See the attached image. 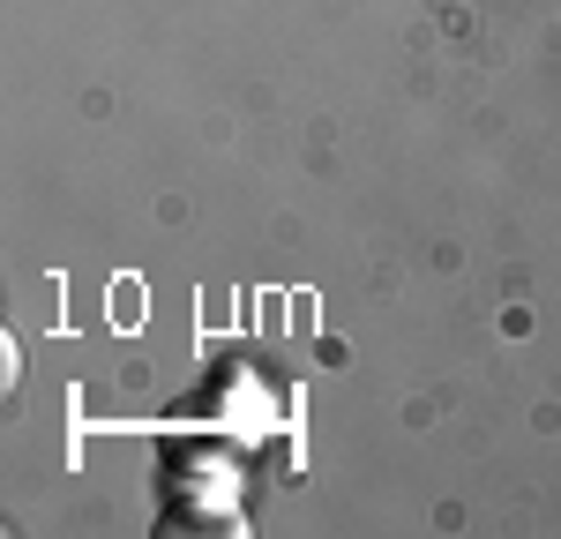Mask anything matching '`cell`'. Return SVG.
Here are the masks:
<instances>
[]
</instances>
